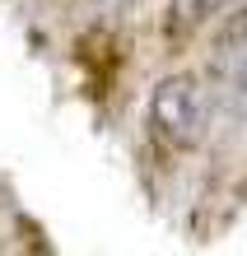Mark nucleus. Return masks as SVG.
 I'll list each match as a JSON object with an SVG mask.
<instances>
[{"mask_svg":"<svg viewBox=\"0 0 247 256\" xmlns=\"http://www.w3.org/2000/svg\"><path fill=\"white\" fill-rule=\"evenodd\" d=\"M219 70H224L238 88H247V14H242V19H233V28L224 33V56H219Z\"/></svg>","mask_w":247,"mask_h":256,"instance_id":"2","label":"nucleus"},{"mask_svg":"<svg viewBox=\"0 0 247 256\" xmlns=\"http://www.w3.org/2000/svg\"><path fill=\"white\" fill-rule=\"evenodd\" d=\"M149 126L163 144L173 149H196L210 126V102L196 74H168L149 94Z\"/></svg>","mask_w":247,"mask_h":256,"instance_id":"1","label":"nucleus"},{"mask_svg":"<svg viewBox=\"0 0 247 256\" xmlns=\"http://www.w3.org/2000/svg\"><path fill=\"white\" fill-rule=\"evenodd\" d=\"M224 5H228V0H173V28L191 33L196 24H205L210 14H219Z\"/></svg>","mask_w":247,"mask_h":256,"instance_id":"3","label":"nucleus"}]
</instances>
